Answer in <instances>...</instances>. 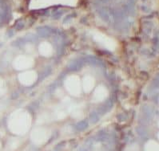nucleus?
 Masks as SVG:
<instances>
[{"instance_id":"39448f33","label":"nucleus","mask_w":159,"mask_h":151,"mask_svg":"<svg viewBox=\"0 0 159 151\" xmlns=\"http://www.w3.org/2000/svg\"><path fill=\"white\" fill-rule=\"evenodd\" d=\"M109 95V92L107 89L104 86H98L95 89L93 96H92V100L94 102H102L105 100Z\"/></svg>"},{"instance_id":"f03ea898","label":"nucleus","mask_w":159,"mask_h":151,"mask_svg":"<svg viewBox=\"0 0 159 151\" xmlns=\"http://www.w3.org/2000/svg\"><path fill=\"white\" fill-rule=\"evenodd\" d=\"M65 88L68 93L74 96H79L81 94V80L76 75L69 76L65 80Z\"/></svg>"},{"instance_id":"f257e3e1","label":"nucleus","mask_w":159,"mask_h":151,"mask_svg":"<svg viewBox=\"0 0 159 151\" xmlns=\"http://www.w3.org/2000/svg\"><path fill=\"white\" fill-rule=\"evenodd\" d=\"M93 39L94 41L97 42L98 44L105 47L106 49L109 50L111 51H114L116 50L118 47V43L116 40H114L113 38L107 36V35L103 34L102 32H94L92 33Z\"/></svg>"},{"instance_id":"20e7f679","label":"nucleus","mask_w":159,"mask_h":151,"mask_svg":"<svg viewBox=\"0 0 159 151\" xmlns=\"http://www.w3.org/2000/svg\"><path fill=\"white\" fill-rule=\"evenodd\" d=\"M38 75L34 71H28L24 73L21 74L19 76L21 83L24 85H31L37 80Z\"/></svg>"},{"instance_id":"0eeeda50","label":"nucleus","mask_w":159,"mask_h":151,"mask_svg":"<svg viewBox=\"0 0 159 151\" xmlns=\"http://www.w3.org/2000/svg\"><path fill=\"white\" fill-rule=\"evenodd\" d=\"M95 80L91 76H86L83 80V89L85 93H90L94 87Z\"/></svg>"},{"instance_id":"423d86ee","label":"nucleus","mask_w":159,"mask_h":151,"mask_svg":"<svg viewBox=\"0 0 159 151\" xmlns=\"http://www.w3.org/2000/svg\"><path fill=\"white\" fill-rule=\"evenodd\" d=\"M39 51L40 55L45 57H50L53 55L54 53V49L53 47L48 42H43L39 46Z\"/></svg>"},{"instance_id":"7ed1b4c3","label":"nucleus","mask_w":159,"mask_h":151,"mask_svg":"<svg viewBox=\"0 0 159 151\" xmlns=\"http://www.w3.org/2000/svg\"><path fill=\"white\" fill-rule=\"evenodd\" d=\"M34 60L30 57L21 56L15 61V67L19 69H27L34 65Z\"/></svg>"}]
</instances>
